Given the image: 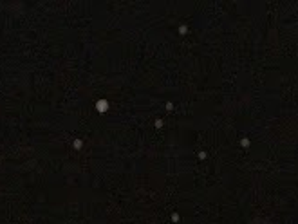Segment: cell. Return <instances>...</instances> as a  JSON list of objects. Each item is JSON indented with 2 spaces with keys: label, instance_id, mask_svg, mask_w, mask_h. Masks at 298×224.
<instances>
[{
  "label": "cell",
  "instance_id": "8992f818",
  "mask_svg": "<svg viewBox=\"0 0 298 224\" xmlns=\"http://www.w3.org/2000/svg\"><path fill=\"white\" fill-rule=\"evenodd\" d=\"M81 145H83V143H81V141H74V146H76V148H80V146H81Z\"/></svg>",
  "mask_w": 298,
  "mask_h": 224
},
{
  "label": "cell",
  "instance_id": "7a4b0ae2",
  "mask_svg": "<svg viewBox=\"0 0 298 224\" xmlns=\"http://www.w3.org/2000/svg\"><path fill=\"white\" fill-rule=\"evenodd\" d=\"M240 145H242L244 148H247V146H249V139H247V138H244V139L240 141Z\"/></svg>",
  "mask_w": 298,
  "mask_h": 224
},
{
  "label": "cell",
  "instance_id": "5b68a950",
  "mask_svg": "<svg viewBox=\"0 0 298 224\" xmlns=\"http://www.w3.org/2000/svg\"><path fill=\"white\" fill-rule=\"evenodd\" d=\"M206 155H208L206 152H199V157H201V159H206Z\"/></svg>",
  "mask_w": 298,
  "mask_h": 224
},
{
  "label": "cell",
  "instance_id": "277c9868",
  "mask_svg": "<svg viewBox=\"0 0 298 224\" xmlns=\"http://www.w3.org/2000/svg\"><path fill=\"white\" fill-rule=\"evenodd\" d=\"M155 127H157V128H161V127H163V121H161V119H157V121H155Z\"/></svg>",
  "mask_w": 298,
  "mask_h": 224
},
{
  "label": "cell",
  "instance_id": "3957f363",
  "mask_svg": "<svg viewBox=\"0 0 298 224\" xmlns=\"http://www.w3.org/2000/svg\"><path fill=\"white\" fill-rule=\"evenodd\" d=\"M172 220H174V222H179V215H177V213H174V215H172Z\"/></svg>",
  "mask_w": 298,
  "mask_h": 224
},
{
  "label": "cell",
  "instance_id": "6da1fadb",
  "mask_svg": "<svg viewBox=\"0 0 298 224\" xmlns=\"http://www.w3.org/2000/svg\"><path fill=\"white\" fill-rule=\"evenodd\" d=\"M96 108H98V112H107V110H108V103H107V100H100V101L96 103Z\"/></svg>",
  "mask_w": 298,
  "mask_h": 224
}]
</instances>
